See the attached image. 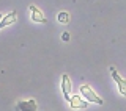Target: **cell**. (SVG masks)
Segmentation results:
<instances>
[{"instance_id": "6da1fadb", "label": "cell", "mask_w": 126, "mask_h": 111, "mask_svg": "<svg viewBox=\"0 0 126 111\" xmlns=\"http://www.w3.org/2000/svg\"><path fill=\"white\" fill-rule=\"evenodd\" d=\"M79 94H80L88 103H96V105H102V103H104V100L94 92V89L90 85H82L80 88H79Z\"/></svg>"}, {"instance_id": "7a4b0ae2", "label": "cell", "mask_w": 126, "mask_h": 111, "mask_svg": "<svg viewBox=\"0 0 126 111\" xmlns=\"http://www.w3.org/2000/svg\"><path fill=\"white\" fill-rule=\"evenodd\" d=\"M68 103H69V106H71L73 110H85L87 106L90 105L88 102H87L85 99L80 96V94H71Z\"/></svg>"}, {"instance_id": "3957f363", "label": "cell", "mask_w": 126, "mask_h": 111, "mask_svg": "<svg viewBox=\"0 0 126 111\" xmlns=\"http://www.w3.org/2000/svg\"><path fill=\"white\" fill-rule=\"evenodd\" d=\"M71 92H73V83H71V78L68 74L62 75V94L65 97V100L68 102L71 97Z\"/></svg>"}, {"instance_id": "277c9868", "label": "cell", "mask_w": 126, "mask_h": 111, "mask_svg": "<svg viewBox=\"0 0 126 111\" xmlns=\"http://www.w3.org/2000/svg\"><path fill=\"white\" fill-rule=\"evenodd\" d=\"M110 74H112L113 81H115V83H117V86H118V92H120L121 96H125V97H126V80H125V78L115 70V67H110Z\"/></svg>"}, {"instance_id": "5b68a950", "label": "cell", "mask_w": 126, "mask_h": 111, "mask_svg": "<svg viewBox=\"0 0 126 111\" xmlns=\"http://www.w3.org/2000/svg\"><path fill=\"white\" fill-rule=\"evenodd\" d=\"M29 10H30V17L33 22H36V23H46L47 22V19L44 17V13L36 5H29Z\"/></svg>"}, {"instance_id": "8992f818", "label": "cell", "mask_w": 126, "mask_h": 111, "mask_svg": "<svg viewBox=\"0 0 126 111\" xmlns=\"http://www.w3.org/2000/svg\"><path fill=\"white\" fill-rule=\"evenodd\" d=\"M16 108L19 111H36V100L29 99V100H19Z\"/></svg>"}, {"instance_id": "52a82bcc", "label": "cell", "mask_w": 126, "mask_h": 111, "mask_svg": "<svg viewBox=\"0 0 126 111\" xmlns=\"http://www.w3.org/2000/svg\"><path fill=\"white\" fill-rule=\"evenodd\" d=\"M16 21H17V13H16V11L8 13L6 16H3L2 22H0V30H3L5 27H10V25H13V23H16Z\"/></svg>"}, {"instance_id": "ba28073f", "label": "cell", "mask_w": 126, "mask_h": 111, "mask_svg": "<svg viewBox=\"0 0 126 111\" xmlns=\"http://www.w3.org/2000/svg\"><path fill=\"white\" fill-rule=\"evenodd\" d=\"M57 21L60 23H63V25H66V23H69V21H71V14L68 11H60V13L57 14Z\"/></svg>"}, {"instance_id": "9c48e42d", "label": "cell", "mask_w": 126, "mask_h": 111, "mask_svg": "<svg viewBox=\"0 0 126 111\" xmlns=\"http://www.w3.org/2000/svg\"><path fill=\"white\" fill-rule=\"evenodd\" d=\"M62 39H63L65 42H68V41H69V33H66V31H65V33L62 34Z\"/></svg>"}, {"instance_id": "30bf717a", "label": "cell", "mask_w": 126, "mask_h": 111, "mask_svg": "<svg viewBox=\"0 0 126 111\" xmlns=\"http://www.w3.org/2000/svg\"><path fill=\"white\" fill-rule=\"evenodd\" d=\"M2 19H3V14H0V22H2Z\"/></svg>"}]
</instances>
